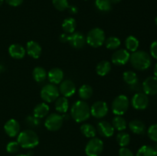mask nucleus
Returning a JSON list of instances; mask_svg holds the SVG:
<instances>
[{
  "instance_id": "1",
  "label": "nucleus",
  "mask_w": 157,
  "mask_h": 156,
  "mask_svg": "<svg viewBox=\"0 0 157 156\" xmlns=\"http://www.w3.org/2000/svg\"><path fill=\"white\" fill-rule=\"evenodd\" d=\"M130 61L133 68L138 70H145L151 65V58L144 50H136L130 54Z\"/></svg>"
},
{
  "instance_id": "2",
  "label": "nucleus",
  "mask_w": 157,
  "mask_h": 156,
  "mask_svg": "<svg viewBox=\"0 0 157 156\" xmlns=\"http://www.w3.org/2000/svg\"><path fill=\"white\" fill-rule=\"evenodd\" d=\"M72 119L76 122H82L89 119L90 116V108L84 101L78 100L72 105L71 109Z\"/></svg>"
},
{
  "instance_id": "3",
  "label": "nucleus",
  "mask_w": 157,
  "mask_h": 156,
  "mask_svg": "<svg viewBox=\"0 0 157 156\" xmlns=\"http://www.w3.org/2000/svg\"><path fill=\"white\" fill-rule=\"evenodd\" d=\"M17 142L23 148H32L39 143V138L37 133L32 129H25L19 132Z\"/></svg>"
},
{
  "instance_id": "4",
  "label": "nucleus",
  "mask_w": 157,
  "mask_h": 156,
  "mask_svg": "<svg viewBox=\"0 0 157 156\" xmlns=\"http://www.w3.org/2000/svg\"><path fill=\"white\" fill-rule=\"evenodd\" d=\"M105 41V33L100 28H94L87 33L86 42L93 47H99Z\"/></svg>"
},
{
  "instance_id": "5",
  "label": "nucleus",
  "mask_w": 157,
  "mask_h": 156,
  "mask_svg": "<svg viewBox=\"0 0 157 156\" xmlns=\"http://www.w3.org/2000/svg\"><path fill=\"white\" fill-rule=\"evenodd\" d=\"M130 101L125 95H119L113 99L112 102V111L117 116H122L127 113L129 109Z\"/></svg>"
},
{
  "instance_id": "6",
  "label": "nucleus",
  "mask_w": 157,
  "mask_h": 156,
  "mask_svg": "<svg viewBox=\"0 0 157 156\" xmlns=\"http://www.w3.org/2000/svg\"><path fill=\"white\" fill-rule=\"evenodd\" d=\"M59 89L55 84H48L41 88V97L45 102H52L59 97Z\"/></svg>"
},
{
  "instance_id": "7",
  "label": "nucleus",
  "mask_w": 157,
  "mask_h": 156,
  "mask_svg": "<svg viewBox=\"0 0 157 156\" xmlns=\"http://www.w3.org/2000/svg\"><path fill=\"white\" fill-rule=\"evenodd\" d=\"M104 149V142L101 139L94 137L88 141L85 147L87 156H100Z\"/></svg>"
},
{
  "instance_id": "8",
  "label": "nucleus",
  "mask_w": 157,
  "mask_h": 156,
  "mask_svg": "<svg viewBox=\"0 0 157 156\" xmlns=\"http://www.w3.org/2000/svg\"><path fill=\"white\" fill-rule=\"evenodd\" d=\"M64 122V118L62 116L58 113H52L49 115L45 119L44 126L49 131L55 132L61 128Z\"/></svg>"
},
{
  "instance_id": "9",
  "label": "nucleus",
  "mask_w": 157,
  "mask_h": 156,
  "mask_svg": "<svg viewBox=\"0 0 157 156\" xmlns=\"http://www.w3.org/2000/svg\"><path fill=\"white\" fill-rule=\"evenodd\" d=\"M149 102L148 95L144 93H137L132 98L131 104L136 110H144L148 107Z\"/></svg>"
},
{
  "instance_id": "10",
  "label": "nucleus",
  "mask_w": 157,
  "mask_h": 156,
  "mask_svg": "<svg viewBox=\"0 0 157 156\" xmlns=\"http://www.w3.org/2000/svg\"><path fill=\"white\" fill-rule=\"evenodd\" d=\"M108 106L104 101H97L90 107V114L97 119H101L108 113Z\"/></svg>"
},
{
  "instance_id": "11",
  "label": "nucleus",
  "mask_w": 157,
  "mask_h": 156,
  "mask_svg": "<svg viewBox=\"0 0 157 156\" xmlns=\"http://www.w3.org/2000/svg\"><path fill=\"white\" fill-rule=\"evenodd\" d=\"M130 54L129 51L126 49H119V50H116L114 53L113 54L111 58V61L113 64H116V65L121 66L127 64L129 61H130Z\"/></svg>"
},
{
  "instance_id": "12",
  "label": "nucleus",
  "mask_w": 157,
  "mask_h": 156,
  "mask_svg": "<svg viewBox=\"0 0 157 156\" xmlns=\"http://www.w3.org/2000/svg\"><path fill=\"white\" fill-rule=\"evenodd\" d=\"M67 42L70 44L71 46L77 49L82 48L87 43L86 42V37L81 32H73L72 34L68 35Z\"/></svg>"
},
{
  "instance_id": "13",
  "label": "nucleus",
  "mask_w": 157,
  "mask_h": 156,
  "mask_svg": "<svg viewBox=\"0 0 157 156\" xmlns=\"http://www.w3.org/2000/svg\"><path fill=\"white\" fill-rule=\"evenodd\" d=\"M143 90L147 95L157 94V77L156 76H149L143 83Z\"/></svg>"
},
{
  "instance_id": "14",
  "label": "nucleus",
  "mask_w": 157,
  "mask_h": 156,
  "mask_svg": "<svg viewBox=\"0 0 157 156\" xmlns=\"http://www.w3.org/2000/svg\"><path fill=\"white\" fill-rule=\"evenodd\" d=\"M76 91V86L71 80H64L60 84L59 92L64 97H70L73 96Z\"/></svg>"
},
{
  "instance_id": "15",
  "label": "nucleus",
  "mask_w": 157,
  "mask_h": 156,
  "mask_svg": "<svg viewBox=\"0 0 157 156\" xmlns=\"http://www.w3.org/2000/svg\"><path fill=\"white\" fill-rule=\"evenodd\" d=\"M4 130L9 137H15L20 132V125L18 121L11 119L5 124Z\"/></svg>"
},
{
  "instance_id": "16",
  "label": "nucleus",
  "mask_w": 157,
  "mask_h": 156,
  "mask_svg": "<svg viewBox=\"0 0 157 156\" xmlns=\"http://www.w3.org/2000/svg\"><path fill=\"white\" fill-rule=\"evenodd\" d=\"M97 129L101 136L105 138L111 137L114 133V128L112 124L107 121H101L98 122Z\"/></svg>"
},
{
  "instance_id": "17",
  "label": "nucleus",
  "mask_w": 157,
  "mask_h": 156,
  "mask_svg": "<svg viewBox=\"0 0 157 156\" xmlns=\"http://www.w3.org/2000/svg\"><path fill=\"white\" fill-rule=\"evenodd\" d=\"M26 52L32 58H39L41 54V47L38 42L35 41H30L26 44Z\"/></svg>"
},
{
  "instance_id": "18",
  "label": "nucleus",
  "mask_w": 157,
  "mask_h": 156,
  "mask_svg": "<svg viewBox=\"0 0 157 156\" xmlns=\"http://www.w3.org/2000/svg\"><path fill=\"white\" fill-rule=\"evenodd\" d=\"M48 79L50 81L51 84H61L64 79V72L61 69L58 68V67L51 69L48 73Z\"/></svg>"
},
{
  "instance_id": "19",
  "label": "nucleus",
  "mask_w": 157,
  "mask_h": 156,
  "mask_svg": "<svg viewBox=\"0 0 157 156\" xmlns=\"http://www.w3.org/2000/svg\"><path fill=\"white\" fill-rule=\"evenodd\" d=\"M9 53L12 58L15 59H21L26 53L25 49L19 44H13L9 47Z\"/></svg>"
},
{
  "instance_id": "20",
  "label": "nucleus",
  "mask_w": 157,
  "mask_h": 156,
  "mask_svg": "<svg viewBox=\"0 0 157 156\" xmlns=\"http://www.w3.org/2000/svg\"><path fill=\"white\" fill-rule=\"evenodd\" d=\"M129 128L131 130V132L136 135H143L146 132L145 124L139 119L130 121L129 123Z\"/></svg>"
},
{
  "instance_id": "21",
  "label": "nucleus",
  "mask_w": 157,
  "mask_h": 156,
  "mask_svg": "<svg viewBox=\"0 0 157 156\" xmlns=\"http://www.w3.org/2000/svg\"><path fill=\"white\" fill-rule=\"evenodd\" d=\"M49 113V106L45 102H41L38 103L35 107L33 110V116L38 119L44 118Z\"/></svg>"
},
{
  "instance_id": "22",
  "label": "nucleus",
  "mask_w": 157,
  "mask_h": 156,
  "mask_svg": "<svg viewBox=\"0 0 157 156\" xmlns=\"http://www.w3.org/2000/svg\"><path fill=\"white\" fill-rule=\"evenodd\" d=\"M55 110H57V112H58L59 113H67V110L69 108V102L68 100L66 97L64 96H60L58 99L55 100Z\"/></svg>"
},
{
  "instance_id": "23",
  "label": "nucleus",
  "mask_w": 157,
  "mask_h": 156,
  "mask_svg": "<svg viewBox=\"0 0 157 156\" xmlns=\"http://www.w3.org/2000/svg\"><path fill=\"white\" fill-rule=\"evenodd\" d=\"M77 27L76 21L74 18H67L63 21L62 28L64 30V33L66 34H72L75 32Z\"/></svg>"
},
{
  "instance_id": "24",
  "label": "nucleus",
  "mask_w": 157,
  "mask_h": 156,
  "mask_svg": "<svg viewBox=\"0 0 157 156\" xmlns=\"http://www.w3.org/2000/svg\"><path fill=\"white\" fill-rule=\"evenodd\" d=\"M110 70H111V65H110V63L107 61H101V62L98 63L96 67L97 73L101 76L108 74Z\"/></svg>"
},
{
  "instance_id": "25",
  "label": "nucleus",
  "mask_w": 157,
  "mask_h": 156,
  "mask_svg": "<svg viewBox=\"0 0 157 156\" xmlns=\"http://www.w3.org/2000/svg\"><path fill=\"white\" fill-rule=\"evenodd\" d=\"M32 76L34 80L38 83H42L46 80L48 76L47 71L45 69L41 67H36L34 68L32 72Z\"/></svg>"
},
{
  "instance_id": "26",
  "label": "nucleus",
  "mask_w": 157,
  "mask_h": 156,
  "mask_svg": "<svg viewBox=\"0 0 157 156\" xmlns=\"http://www.w3.org/2000/svg\"><path fill=\"white\" fill-rule=\"evenodd\" d=\"M81 133L87 138L95 137L97 134V129L93 125L90 123H84L81 126Z\"/></svg>"
},
{
  "instance_id": "27",
  "label": "nucleus",
  "mask_w": 157,
  "mask_h": 156,
  "mask_svg": "<svg viewBox=\"0 0 157 156\" xmlns=\"http://www.w3.org/2000/svg\"><path fill=\"white\" fill-rule=\"evenodd\" d=\"M125 45L127 50L131 52H135L137 50L138 47H139V40L136 37L133 36V35H130V36L127 37L126 38Z\"/></svg>"
},
{
  "instance_id": "28",
  "label": "nucleus",
  "mask_w": 157,
  "mask_h": 156,
  "mask_svg": "<svg viewBox=\"0 0 157 156\" xmlns=\"http://www.w3.org/2000/svg\"><path fill=\"white\" fill-rule=\"evenodd\" d=\"M112 125L113 126L114 129L122 132L123 130L127 128V122H126V119L121 116H117L113 119Z\"/></svg>"
},
{
  "instance_id": "29",
  "label": "nucleus",
  "mask_w": 157,
  "mask_h": 156,
  "mask_svg": "<svg viewBox=\"0 0 157 156\" xmlns=\"http://www.w3.org/2000/svg\"><path fill=\"white\" fill-rule=\"evenodd\" d=\"M78 94L79 96L84 100L90 99L93 95V89L90 85L87 84H84V85L81 86L80 87L79 90H78Z\"/></svg>"
},
{
  "instance_id": "30",
  "label": "nucleus",
  "mask_w": 157,
  "mask_h": 156,
  "mask_svg": "<svg viewBox=\"0 0 157 156\" xmlns=\"http://www.w3.org/2000/svg\"><path fill=\"white\" fill-rule=\"evenodd\" d=\"M123 78L126 84H129V85H136L138 82L137 75L135 72L131 71V70L124 72L123 74Z\"/></svg>"
},
{
  "instance_id": "31",
  "label": "nucleus",
  "mask_w": 157,
  "mask_h": 156,
  "mask_svg": "<svg viewBox=\"0 0 157 156\" xmlns=\"http://www.w3.org/2000/svg\"><path fill=\"white\" fill-rule=\"evenodd\" d=\"M136 156H157V153L153 147L150 145H144L138 150Z\"/></svg>"
},
{
  "instance_id": "32",
  "label": "nucleus",
  "mask_w": 157,
  "mask_h": 156,
  "mask_svg": "<svg viewBox=\"0 0 157 156\" xmlns=\"http://www.w3.org/2000/svg\"><path fill=\"white\" fill-rule=\"evenodd\" d=\"M104 43H105V45L107 48L110 49V50H115V49H117L121 46V41L117 37L111 36L109 37L107 39H105Z\"/></svg>"
},
{
  "instance_id": "33",
  "label": "nucleus",
  "mask_w": 157,
  "mask_h": 156,
  "mask_svg": "<svg viewBox=\"0 0 157 156\" xmlns=\"http://www.w3.org/2000/svg\"><path fill=\"white\" fill-rule=\"evenodd\" d=\"M97 9L101 12H109L112 8L111 0H95Z\"/></svg>"
},
{
  "instance_id": "34",
  "label": "nucleus",
  "mask_w": 157,
  "mask_h": 156,
  "mask_svg": "<svg viewBox=\"0 0 157 156\" xmlns=\"http://www.w3.org/2000/svg\"><path fill=\"white\" fill-rule=\"evenodd\" d=\"M117 142H118V144H119L121 147H126L130 144V135L127 132H124L118 133L117 136Z\"/></svg>"
},
{
  "instance_id": "35",
  "label": "nucleus",
  "mask_w": 157,
  "mask_h": 156,
  "mask_svg": "<svg viewBox=\"0 0 157 156\" xmlns=\"http://www.w3.org/2000/svg\"><path fill=\"white\" fill-rule=\"evenodd\" d=\"M52 4L57 10L61 12L66 10L69 6L67 0H52Z\"/></svg>"
},
{
  "instance_id": "36",
  "label": "nucleus",
  "mask_w": 157,
  "mask_h": 156,
  "mask_svg": "<svg viewBox=\"0 0 157 156\" xmlns=\"http://www.w3.org/2000/svg\"><path fill=\"white\" fill-rule=\"evenodd\" d=\"M147 135L152 141L157 142V124H153L149 127Z\"/></svg>"
},
{
  "instance_id": "37",
  "label": "nucleus",
  "mask_w": 157,
  "mask_h": 156,
  "mask_svg": "<svg viewBox=\"0 0 157 156\" xmlns=\"http://www.w3.org/2000/svg\"><path fill=\"white\" fill-rule=\"evenodd\" d=\"M20 145L18 143V142H10L9 143H8L7 146H6V150L9 153L14 154V153H16L17 151H18Z\"/></svg>"
},
{
  "instance_id": "38",
  "label": "nucleus",
  "mask_w": 157,
  "mask_h": 156,
  "mask_svg": "<svg viewBox=\"0 0 157 156\" xmlns=\"http://www.w3.org/2000/svg\"><path fill=\"white\" fill-rule=\"evenodd\" d=\"M26 124L29 126L32 127H36L38 126V125L40 124V120L38 118L35 117L34 116H29L26 118L25 119Z\"/></svg>"
},
{
  "instance_id": "39",
  "label": "nucleus",
  "mask_w": 157,
  "mask_h": 156,
  "mask_svg": "<svg viewBox=\"0 0 157 156\" xmlns=\"http://www.w3.org/2000/svg\"><path fill=\"white\" fill-rule=\"evenodd\" d=\"M119 156H134L132 151L126 147H121L119 150Z\"/></svg>"
},
{
  "instance_id": "40",
  "label": "nucleus",
  "mask_w": 157,
  "mask_h": 156,
  "mask_svg": "<svg viewBox=\"0 0 157 156\" xmlns=\"http://www.w3.org/2000/svg\"><path fill=\"white\" fill-rule=\"evenodd\" d=\"M150 54L153 58L157 60V40L153 41L150 45Z\"/></svg>"
},
{
  "instance_id": "41",
  "label": "nucleus",
  "mask_w": 157,
  "mask_h": 156,
  "mask_svg": "<svg viewBox=\"0 0 157 156\" xmlns=\"http://www.w3.org/2000/svg\"><path fill=\"white\" fill-rule=\"evenodd\" d=\"M6 2L11 6H13V7H17V6L21 5V3L23 2L24 0H6Z\"/></svg>"
},
{
  "instance_id": "42",
  "label": "nucleus",
  "mask_w": 157,
  "mask_h": 156,
  "mask_svg": "<svg viewBox=\"0 0 157 156\" xmlns=\"http://www.w3.org/2000/svg\"><path fill=\"white\" fill-rule=\"evenodd\" d=\"M60 41L61 42L64 43V42H67V39H68V34L64 33L62 35H60Z\"/></svg>"
},
{
  "instance_id": "43",
  "label": "nucleus",
  "mask_w": 157,
  "mask_h": 156,
  "mask_svg": "<svg viewBox=\"0 0 157 156\" xmlns=\"http://www.w3.org/2000/svg\"><path fill=\"white\" fill-rule=\"evenodd\" d=\"M67 9H69V12H70V13L73 14V15H75V14H76L77 12H78V8L75 7V6H68V8Z\"/></svg>"
},
{
  "instance_id": "44",
  "label": "nucleus",
  "mask_w": 157,
  "mask_h": 156,
  "mask_svg": "<svg viewBox=\"0 0 157 156\" xmlns=\"http://www.w3.org/2000/svg\"><path fill=\"white\" fill-rule=\"evenodd\" d=\"M154 75L155 76H156L157 77V64H156V66H155L154 67Z\"/></svg>"
},
{
  "instance_id": "45",
  "label": "nucleus",
  "mask_w": 157,
  "mask_h": 156,
  "mask_svg": "<svg viewBox=\"0 0 157 156\" xmlns=\"http://www.w3.org/2000/svg\"><path fill=\"white\" fill-rule=\"evenodd\" d=\"M121 1V0H111L112 3H118V2H120Z\"/></svg>"
},
{
  "instance_id": "46",
  "label": "nucleus",
  "mask_w": 157,
  "mask_h": 156,
  "mask_svg": "<svg viewBox=\"0 0 157 156\" xmlns=\"http://www.w3.org/2000/svg\"><path fill=\"white\" fill-rule=\"evenodd\" d=\"M3 2H4V0H0V6L3 4Z\"/></svg>"
},
{
  "instance_id": "47",
  "label": "nucleus",
  "mask_w": 157,
  "mask_h": 156,
  "mask_svg": "<svg viewBox=\"0 0 157 156\" xmlns=\"http://www.w3.org/2000/svg\"><path fill=\"white\" fill-rule=\"evenodd\" d=\"M16 156H28L27 154H18V155H16Z\"/></svg>"
},
{
  "instance_id": "48",
  "label": "nucleus",
  "mask_w": 157,
  "mask_h": 156,
  "mask_svg": "<svg viewBox=\"0 0 157 156\" xmlns=\"http://www.w3.org/2000/svg\"><path fill=\"white\" fill-rule=\"evenodd\" d=\"M155 22H156V26H157V16L156 17V18H155Z\"/></svg>"
},
{
  "instance_id": "49",
  "label": "nucleus",
  "mask_w": 157,
  "mask_h": 156,
  "mask_svg": "<svg viewBox=\"0 0 157 156\" xmlns=\"http://www.w3.org/2000/svg\"><path fill=\"white\" fill-rule=\"evenodd\" d=\"M155 150H156V153H157V144H156V146H155Z\"/></svg>"
},
{
  "instance_id": "50",
  "label": "nucleus",
  "mask_w": 157,
  "mask_h": 156,
  "mask_svg": "<svg viewBox=\"0 0 157 156\" xmlns=\"http://www.w3.org/2000/svg\"><path fill=\"white\" fill-rule=\"evenodd\" d=\"M86 1H87V0H86Z\"/></svg>"
}]
</instances>
